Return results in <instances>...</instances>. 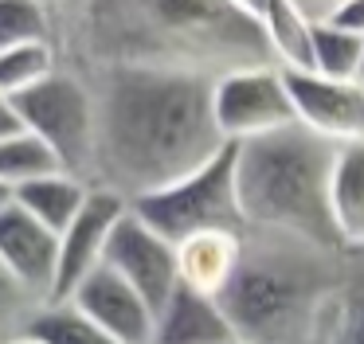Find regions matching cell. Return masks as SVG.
Masks as SVG:
<instances>
[{
	"label": "cell",
	"mask_w": 364,
	"mask_h": 344,
	"mask_svg": "<svg viewBox=\"0 0 364 344\" xmlns=\"http://www.w3.org/2000/svg\"><path fill=\"white\" fill-rule=\"evenodd\" d=\"M71 67L87 75L95 94L90 188L134 203L188 180L228 149L212 106L215 78L153 67Z\"/></svg>",
	"instance_id": "6da1fadb"
},
{
	"label": "cell",
	"mask_w": 364,
	"mask_h": 344,
	"mask_svg": "<svg viewBox=\"0 0 364 344\" xmlns=\"http://www.w3.org/2000/svg\"><path fill=\"white\" fill-rule=\"evenodd\" d=\"M67 63L153 67L223 78L274 67L267 31L231 0H87L63 43Z\"/></svg>",
	"instance_id": "7a4b0ae2"
},
{
	"label": "cell",
	"mask_w": 364,
	"mask_h": 344,
	"mask_svg": "<svg viewBox=\"0 0 364 344\" xmlns=\"http://www.w3.org/2000/svg\"><path fill=\"white\" fill-rule=\"evenodd\" d=\"M341 145L301 122L235 145V184L247 231H270L325 250L341 247L333 223V172Z\"/></svg>",
	"instance_id": "3957f363"
},
{
	"label": "cell",
	"mask_w": 364,
	"mask_h": 344,
	"mask_svg": "<svg viewBox=\"0 0 364 344\" xmlns=\"http://www.w3.org/2000/svg\"><path fill=\"white\" fill-rule=\"evenodd\" d=\"M341 254L270 231L243 235L239 274L220 297L239 344H306Z\"/></svg>",
	"instance_id": "277c9868"
},
{
	"label": "cell",
	"mask_w": 364,
	"mask_h": 344,
	"mask_svg": "<svg viewBox=\"0 0 364 344\" xmlns=\"http://www.w3.org/2000/svg\"><path fill=\"white\" fill-rule=\"evenodd\" d=\"M129 211L141 223H149L157 235H165L173 247H181L184 239H196V235H212V231L247 235L239 184H235V145H228L212 164H204L181 184L134 200Z\"/></svg>",
	"instance_id": "5b68a950"
},
{
	"label": "cell",
	"mask_w": 364,
	"mask_h": 344,
	"mask_svg": "<svg viewBox=\"0 0 364 344\" xmlns=\"http://www.w3.org/2000/svg\"><path fill=\"white\" fill-rule=\"evenodd\" d=\"M20 125L55 149L59 164L90 184L95 164V94L79 67L63 63L51 78L12 98Z\"/></svg>",
	"instance_id": "8992f818"
},
{
	"label": "cell",
	"mask_w": 364,
	"mask_h": 344,
	"mask_svg": "<svg viewBox=\"0 0 364 344\" xmlns=\"http://www.w3.org/2000/svg\"><path fill=\"white\" fill-rule=\"evenodd\" d=\"M212 106L215 125L228 145H243V141L267 137V133L298 122L282 67H247L215 78Z\"/></svg>",
	"instance_id": "52a82bcc"
},
{
	"label": "cell",
	"mask_w": 364,
	"mask_h": 344,
	"mask_svg": "<svg viewBox=\"0 0 364 344\" xmlns=\"http://www.w3.org/2000/svg\"><path fill=\"white\" fill-rule=\"evenodd\" d=\"M102 266H110L114 274H122V278L153 305V313H157L161 305L176 294V286H181L176 247L165 235L153 231L149 223H141L134 211H126L122 223L114 227Z\"/></svg>",
	"instance_id": "ba28073f"
},
{
	"label": "cell",
	"mask_w": 364,
	"mask_h": 344,
	"mask_svg": "<svg viewBox=\"0 0 364 344\" xmlns=\"http://www.w3.org/2000/svg\"><path fill=\"white\" fill-rule=\"evenodd\" d=\"M126 211H129V200H122L118 192L90 188L79 219L59 235V278H55V297L51 301H67L82 286V278H90L106 262L110 235Z\"/></svg>",
	"instance_id": "9c48e42d"
},
{
	"label": "cell",
	"mask_w": 364,
	"mask_h": 344,
	"mask_svg": "<svg viewBox=\"0 0 364 344\" xmlns=\"http://www.w3.org/2000/svg\"><path fill=\"white\" fill-rule=\"evenodd\" d=\"M294 114L306 129L321 133L333 145H364V78L341 82L325 75H290Z\"/></svg>",
	"instance_id": "30bf717a"
},
{
	"label": "cell",
	"mask_w": 364,
	"mask_h": 344,
	"mask_svg": "<svg viewBox=\"0 0 364 344\" xmlns=\"http://www.w3.org/2000/svg\"><path fill=\"white\" fill-rule=\"evenodd\" d=\"M0 266L36 301H51L55 297L59 235L48 231L40 219H32L16 200H12V208L0 211Z\"/></svg>",
	"instance_id": "8fae6325"
},
{
	"label": "cell",
	"mask_w": 364,
	"mask_h": 344,
	"mask_svg": "<svg viewBox=\"0 0 364 344\" xmlns=\"http://www.w3.org/2000/svg\"><path fill=\"white\" fill-rule=\"evenodd\" d=\"M67 301L90 317L102 333H110L118 344H153V325L157 313L153 305L129 286L122 274H114L110 266H98L90 278H82V286L75 289Z\"/></svg>",
	"instance_id": "7c38bea8"
},
{
	"label": "cell",
	"mask_w": 364,
	"mask_h": 344,
	"mask_svg": "<svg viewBox=\"0 0 364 344\" xmlns=\"http://www.w3.org/2000/svg\"><path fill=\"white\" fill-rule=\"evenodd\" d=\"M306 344H364V250L341 254L337 281L317 305Z\"/></svg>",
	"instance_id": "4fadbf2b"
},
{
	"label": "cell",
	"mask_w": 364,
	"mask_h": 344,
	"mask_svg": "<svg viewBox=\"0 0 364 344\" xmlns=\"http://www.w3.org/2000/svg\"><path fill=\"white\" fill-rule=\"evenodd\" d=\"M153 344H235V328L215 297L176 286V294L157 309Z\"/></svg>",
	"instance_id": "5bb4252c"
},
{
	"label": "cell",
	"mask_w": 364,
	"mask_h": 344,
	"mask_svg": "<svg viewBox=\"0 0 364 344\" xmlns=\"http://www.w3.org/2000/svg\"><path fill=\"white\" fill-rule=\"evenodd\" d=\"M239 258H243V235L212 231L184 239L176 247V266H181V286L196 289L204 297L220 301L228 294V286L239 274Z\"/></svg>",
	"instance_id": "9a60e30c"
},
{
	"label": "cell",
	"mask_w": 364,
	"mask_h": 344,
	"mask_svg": "<svg viewBox=\"0 0 364 344\" xmlns=\"http://www.w3.org/2000/svg\"><path fill=\"white\" fill-rule=\"evenodd\" d=\"M274 67L290 75H314V20L290 0H270L262 16Z\"/></svg>",
	"instance_id": "2e32d148"
},
{
	"label": "cell",
	"mask_w": 364,
	"mask_h": 344,
	"mask_svg": "<svg viewBox=\"0 0 364 344\" xmlns=\"http://www.w3.org/2000/svg\"><path fill=\"white\" fill-rule=\"evenodd\" d=\"M87 195H90V184L71 176V172H55V176H43V180H32V184L16 188V203L55 235H63L79 219Z\"/></svg>",
	"instance_id": "e0dca14e"
},
{
	"label": "cell",
	"mask_w": 364,
	"mask_h": 344,
	"mask_svg": "<svg viewBox=\"0 0 364 344\" xmlns=\"http://www.w3.org/2000/svg\"><path fill=\"white\" fill-rule=\"evenodd\" d=\"M333 223L341 247L364 250V145H341L333 172Z\"/></svg>",
	"instance_id": "ac0fdd59"
},
{
	"label": "cell",
	"mask_w": 364,
	"mask_h": 344,
	"mask_svg": "<svg viewBox=\"0 0 364 344\" xmlns=\"http://www.w3.org/2000/svg\"><path fill=\"white\" fill-rule=\"evenodd\" d=\"M24 43L63 47V20L51 0H0V51Z\"/></svg>",
	"instance_id": "d6986e66"
},
{
	"label": "cell",
	"mask_w": 364,
	"mask_h": 344,
	"mask_svg": "<svg viewBox=\"0 0 364 344\" xmlns=\"http://www.w3.org/2000/svg\"><path fill=\"white\" fill-rule=\"evenodd\" d=\"M314 75L356 82L364 78V36L333 20L314 23Z\"/></svg>",
	"instance_id": "ffe728a7"
},
{
	"label": "cell",
	"mask_w": 364,
	"mask_h": 344,
	"mask_svg": "<svg viewBox=\"0 0 364 344\" xmlns=\"http://www.w3.org/2000/svg\"><path fill=\"white\" fill-rule=\"evenodd\" d=\"M55 172H67L59 164L55 149L43 145L36 133L20 129L12 137L0 141V180L16 192V188L32 184V180H43V176H55Z\"/></svg>",
	"instance_id": "44dd1931"
},
{
	"label": "cell",
	"mask_w": 364,
	"mask_h": 344,
	"mask_svg": "<svg viewBox=\"0 0 364 344\" xmlns=\"http://www.w3.org/2000/svg\"><path fill=\"white\" fill-rule=\"evenodd\" d=\"M63 67V47L59 43H24L0 51V94L4 98H20L24 90L40 86Z\"/></svg>",
	"instance_id": "7402d4cb"
},
{
	"label": "cell",
	"mask_w": 364,
	"mask_h": 344,
	"mask_svg": "<svg viewBox=\"0 0 364 344\" xmlns=\"http://www.w3.org/2000/svg\"><path fill=\"white\" fill-rule=\"evenodd\" d=\"M28 336L40 344H118L110 333L82 317L71 301H48L28 325Z\"/></svg>",
	"instance_id": "603a6c76"
},
{
	"label": "cell",
	"mask_w": 364,
	"mask_h": 344,
	"mask_svg": "<svg viewBox=\"0 0 364 344\" xmlns=\"http://www.w3.org/2000/svg\"><path fill=\"white\" fill-rule=\"evenodd\" d=\"M48 301H36L24 286L12 281V274L0 266V344H16L20 336H28L32 317Z\"/></svg>",
	"instance_id": "cb8c5ba5"
},
{
	"label": "cell",
	"mask_w": 364,
	"mask_h": 344,
	"mask_svg": "<svg viewBox=\"0 0 364 344\" xmlns=\"http://www.w3.org/2000/svg\"><path fill=\"white\" fill-rule=\"evenodd\" d=\"M333 23H341V28H348V31H360L364 36V0H345V4L337 8V12L329 16Z\"/></svg>",
	"instance_id": "d4e9b609"
},
{
	"label": "cell",
	"mask_w": 364,
	"mask_h": 344,
	"mask_svg": "<svg viewBox=\"0 0 364 344\" xmlns=\"http://www.w3.org/2000/svg\"><path fill=\"white\" fill-rule=\"evenodd\" d=\"M290 4H298L314 23H321V20H329V16L337 12V8L345 4V0H290Z\"/></svg>",
	"instance_id": "484cf974"
},
{
	"label": "cell",
	"mask_w": 364,
	"mask_h": 344,
	"mask_svg": "<svg viewBox=\"0 0 364 344\" xmlns=\"http://www.w3.org/2000/svg\"><path fill=\"white\" fill-rule=\"evenodd\" d=\"M20 129H24V125H20V114H16V106H12V98L0 94V141L20 133Z\"/></svg>",
	"instance_id": "4316f807"
},
{
	"label": "cell",
	"mask_w": 364,
	"mask_h": 344,
	"mask_svg": "<svg viewBox=\"0 0 364 344\" xmlns=\"http://www.w3.org/2000/svg\"><path fill=\"white\" fill-rule=\"evenodd\" d=\"M59 12V20H63V43H67V31H71V23L82 16V8H87V0H51Z\"/></svg>",
	"instance_id": "83f0119b"
},
{
	"label": "cell",
	"mask_w": 364,
	"mask_h": 344,
	"mask_svg": "<svg viewBox=\"0 0 364 344\" xmlns=\"http://www.w3.org/2000/svg\"><path fill=\"white\" fill-rule=\"evenodd\" d=\"M231 4H235L239 12H247L251 20L262 23V16H267V4H270V0H231Z\"/></svg>",
	"instance_id": "f1b7e54d"
},
{
	"label": "cell",
	"mask_w": 364,
	"mask_h": 344,
	"mask_svg": "<svg viewBox=\"0 0 364 344\" xmlns=\"http://www.w3.org/2000/svg\"><path fill=\"white\" fill-rule=\"evenodd\" d=\"M12 200H16V192H12V188L4 184V180H0V211H4V208H12Z\"/></svg>",
	"instance_id": "f546056e"
},
{
	"label": "cell",
	"mask_w": 364,
	"mask_h": 344,
	"mask_svg": "<svg viewBox=\"0 0 364 344\" xmlns=\"http://www.w3.org/2000/svg\"><path fill=\"white\" fill-rule=\"evenodd\" d=\"M16 344H40V340H32V336H20V340Z\"/></svg>",
	"instance_id": "4dcf8cb0"
},
{
	"label": "cell",
	"mask_w": 364,
	"mask_h": 344,
	"mask_svg": "<svg viewBox=\"0 0 364 344\" xmlns=\"http://www.w3.org/2000/svg\"><path fill=\"white\" fill-rule=\"evenodd\" d=\"M235 344H239V340H235Z\"/></svg>",
	"instance_id": "1f68e13d"
}]
</instances>
